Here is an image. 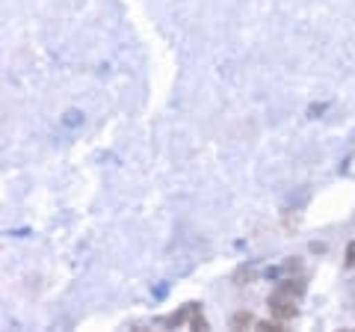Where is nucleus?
<instances>
[{"instance_id": "obj_1", "label": "nucleus", "mask_w": 355, "mask_h": 332, "mask_svg": "<svg viewBox=\"0 0 355 332\" xmlns=\"http://www.w3.org/2000/svg\"><path fill=\"white\" fill-rule=\"evenodd\" d=\"M296 294H293V288L291 285H282V288H275V291L270 294V312L275 315L284 324V320H291L296 317Z\"/></svg>"}, {"instance_id": "obj_2", "label": "nucleus", "mask_w": 355, "mask_h": 332, "mask_svg": "<svg viewBox=\"0 0 355 332\" xmlns=\"http://www.w3.org/2000/svg\"><path fill=\"white\" fill-rule=\"evenodd\" d=\"M166 324H169V326H187V324H190L193 329H205V326H207V324H205V317L198 315V308H196V306H187L184 312H175L169 320H166Z\"/></svg>"}, {"instance_id": "obj_3", "label": "nucleus", "mask_w": 355, "mask_h": 332, "mask_svg": "<svg viewBox=\"0 0 355 332\" xmlns=\"http://www.w3.org/2000/svg\"><path fill=\"white\" fill-rule=\"evenodd\" d=\"M246 324H252V315H246V312H240V315H234V320H231V326H234V329H240V326H246Z\"/></svg>"}]
</instances>
